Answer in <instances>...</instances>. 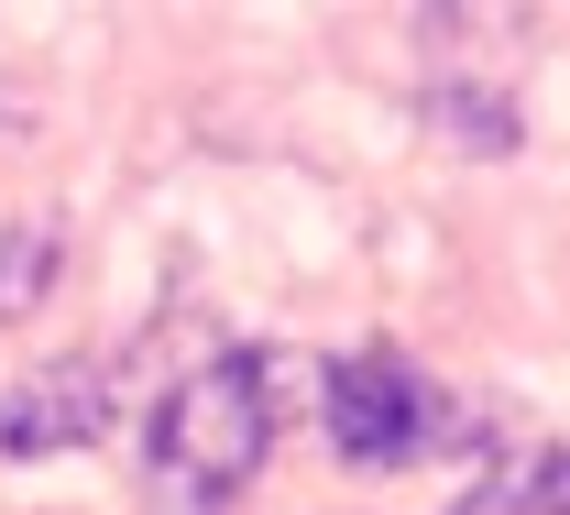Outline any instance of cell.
<instances>
[{"label": "cell", "instance_id": "1", "mask_svg": "<svg viewBox=\"0 0 570 515\" xmlns=\"http://www.w3.org/2000/svg\"><path fill=\"white\" fill-rule=\"evenodd\" d=\"M275 373L253 351H219L198 363L165 406H154V460H142V494L154 515H230L242 483L275 460Z\"/></svg>", "mask_w": 570, "mask_h": 515}, {"label": "cell", "instance_id": "2", "mask_svg": "<svg viewBox=\"0 0 570 515\" xmlns=\"http://www.w3.org/2000/svg\"><path fill=\"white\" fill-rule=\"evenodd\" d=\"M428 428H439V395H428V373L406 363V351H352V363H330V449H341L352 472H395Z\"/></svg>", "mask_w": 570, "mask_h": 515}, {"label": "cell", "instance_id": "3", "mask_svg": "<svg viewBox=\"0 0 570 515\" xmlns=\"http://www.w3.org/2000/svg\"><path fill=\"white\" fill-rule=\"evenodd\" d=\"M110 417H121L110 363H33V373H11V395H0V449L11 460H56V449H88Z\"/></svg>", "mask_w": 570, "mask_h": 515}, {"label": "cell", "instance_id": "4", "mask_svg": "<svg viewBox=\"0 0 570 515\" xmlns=\"http://www.w3.org/2000/svg\"><path fill=\"white\" fill-rule=\"evenodd\" d=\"M450 515H570V449H538V460H504L494 483H472Z\"/></svg>", "mask_w": 570, "mask_h": 515}, {"label": "cell", "instance_id": "5", "mask_svg": "<svg viewBox=\"0 0 570 515\" xmlns=\"http://www.w3.org/2000/svg\"><path fill=\"white\" fill-rule=\"evenodd\" d=\"M45 275H56V230L45 220L0 230V318H33L45 307Z\"/></svg>", "mask_w": 570, "mask_h": 515}]
</instances>
